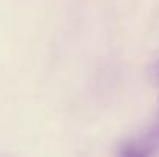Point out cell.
<instances>
[{
	"instance_id": "cell-1",
	"label": "cell",
	"mask_w": 159,
	"mask_h": 157,
	"mask_svg": "<svg viewBox=\"0 0 159 157\" xmlns=\"http://www.w3.org/2000/svg\"><path fill=\"white\" fill-rule=\"evenodd\" d=\"M159 151V126L130 139L119 150L120 156H152Z\"/></svg>"
},
{
	"instance_id": "cell-2",
	"label": "cell",
	"mask_w": 159,
	"mask_h": 157,
	"mask_svg": "<svg viewBox=\"0 0 159 157\" xmlns=\"http://www.w3.org/2000/svg\"><path fill=\"white\" fill-rule=\"evenodd\" d=\"M150 74H152L153 80L159 85V59L153 63V66H152V69H150Z\"/></svg>"
}]
</instances>
